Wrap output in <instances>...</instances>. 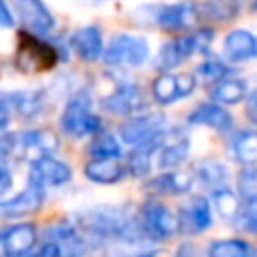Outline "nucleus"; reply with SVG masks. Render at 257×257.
Wrapping results in <instances>:
<instances>
[{
	"instance_id": "obj_1",
	"label": "nucleus",
	"mask_w": 257,
	"mask_h": 257,
	"mask_svg": "<svg viewBox=\"0 0 257 257\" xmlns=\"http://www.w3.org/2000/svg\"><path fill=\"white\" fill-rule=\"evenodd\" d=\"M59 61L57 48L45 41L32 36L30 32H21L18 34V50H16V68L25 75H34V72L52 70Z\"/></svg>"
},
{
	"instance_id": "obj_2",
	"label": "nucleus",
	"mask_w": 257,
	"mask_h": 257,
	"mask_svg": "<svg viewBox=\"0 0 257 257\" xmlns=\"http://www.w3.org/2000/svg\"><path fill=\"white\" fill-rule=\"evenodd\" d=\"M61 126L68 136L72 138H84L99 133L102 120L95 113H90V99L86 93H77L75 97L68 102L66 111L61 115Z\"/></svg>"
},
{
	"instance_id": "obj_3",
	"label": "nucleus",
	"mask_w": 257,
	"mask_h": 257,
	"mask_svg": "<svg viewBox=\"0 0 257 257\" xmlns=\"http://www.w3.org/2000/svg\"><path fill=\"white\" fill-rule=\"evenodd\" d=\"M149 57V43L142 36L120 34L111 41L104 52V61L108 66H142Z\"/></svg>"
},
{
	"instance_id": "obj_4",
	"label": "nucleus",
	"mask_w": 257,
	"mask_h": 257,
	"mask_svg": "<svg viewBox=\"0 0 257 257\" xmlns=\"http://www.w3.org/2000/svg\"><path fill=\"white\" fill-rule=\"evenodd\" d=\"M142 228L156 239H167L174 232L181 230V217L167 208V205L151 201L142 208Z\"/></svg>"
},
{
	"instance_id": "obj_5",
	"label": "nucleus",
	"mask_w": 257,
	"mask_h": 257,
	"mask_svg": "<svg viewBox=\"0 0 257 257\" xmlns=\"http://www.w3.org/2000/svg\"><path fill=\"white\" fill-rule=\"evenodd\" d=\"M12 142L16 145V154L21 151L23 158L32 160V163H36L39 158H43V156L57 151V147H59L57 136H54L52 131H45V128H41V131L21 133V136L12 138Z\"/></svg>"
},
{
	"instance_id": "obj_6",
	"label": "nucleus",
	"mask_w": 257,
	"mask_h": 257,
	"mask_svg": "<svg viewBox=\"0 0 257 257\" xmlns=\"http://www.w3.org/2000/svg\"><path fill=\"white\" fill-rule=\"evenodd\" d=\"M163 126H165V117L160 115H142V117H133V120L124 122L120 126V136L126 145L140 147L145 142H151L156 138L163 136Z\"/></svg>"
},
{
	"instance_id": "obj_7",
	"label": "nucleus",
	"mask_w": 257,
	"mask_h": 257,
	"mask_svg": "<svg viewBox=\"0 0 257 257\" xmlns=\"http://www.w3.org/2000/svg\"><path fill=\"white\" fill-rule=\"evenodd\" d=\"M43 185L45 183L41 181V178L30 174V185H27V190H23L16 199L5 201L3 214L7 219H14V217H25V214L36 212V210L41 208V203H43Z\"/></svg>"
},
{
	"instance_id": "obj_8",
	"label": "nucleus",
	"mask_w": 257,
	"mask_h": 257,
	"mask_svg": "<svg viewBox=\"0 0 257 257\" xmlns=\"http://www.w3.org/2000/svg\"><path fill=\"white\" fill-rule=\"evenodd\" d=\"M36 244L34 223H16L3 230V250L5 257H23Z\"/></svg>"
},
{
	"instance_id": "obj_9",
	"label": "nucleus",
	"mask_w": 257,
	"mask_h": 257,
	"mask_svg": "<svg viewBox=\"0 0 257 257\" xmlns=\"http://www.w3.org/2000/svg\"><path fill=\"white\" fill-rule=\"evenodd\" d=\"M199 21V7L190 0L185 3H176V5H167L158 12V25L163 30H187V27L196 25Z\"/></svg>"
},
{
	"instance_id": "obj_10",
	"label": "nucleus",
	"mask_w": 257,
	"mask_h": 257,
	"mask_svg": "<svg viewBox=\"0 0 257 257\" xmlns=\"http://www.w3.org/2000/svg\"><path fill=\"white\" fill-rule=\"evenodd\" d=\"M178 217H181V230L187 232V235H196V232L208 230L210 223H212L210 205L203 196H194V199L178 212Z\"/></svg>"
},
{
	"instance_id": "obj_11",
	"label": "nucleus",
	"mask_w": 257,
	"mask_h": 257,
	"mask_svg": "<svg viewBox=\"0 0 257 257\" xmlns=\"http://www.w3.org/2000/svg\"><path fill=\"white\" fill-rule=\"evenodd\" d=\"M18 14H21L23 23L36 34H48L54 27V16L48 12L41 0H16Z\"/></svg>"
},
{
	"instance_id": "obj_12",
	"label": "nucleus",
	"mask_w": 257,
	"mask_h": 257,
	"mask_svg": "<svg viewBox=\"0 0 257 257\" xmlns=\"http://www.w3.org/2000/svg\"><path fill=\"white\" fill-rule=\"evenodd\" d=\"M142 104L145 102H142L140 88L133 84H126V86H120L111 97H106L104 108H108L111 113H117V115H131V113L140 111Z\"/></svg>"
},
{
	"instance_id": "obj_13",
	"label": "nucleus",
	"mask_w": 257,
	"mask_h": 257,
	"mask_svg": "<svg viewBox=\"0 0 257 257\" xmlns=\"http://www.w3.org/2000/svg\"><path fill=\"white\" fill-rule=\"evenodd\" d=\"M190 122L192 124H203L210 128H217V131H226L232 126V117L226 108H221L219 102H208L196 106L190 113Z\"/></svg>"
},
{
	"instance_id": "obj_14",
	"label": "nucleus",
	"mask_w": 257,
	"mask_h": 257,
	"mask_svg": "<svg viewBox=\"0 0 257 257\" xmlns=\"http://www.w3.org/2000/svg\"><path fill=\"white\" fill-rule=\"evenodd\" d=\"M196 52V41H194V34L190 36H181L176 41H169L160 48V54H158V68L163 70H169V68L178 66L181 61H185L190 54Z\"/></svg>"
},
{
	"instance_id": "obj_15",
	"label": "nucleus",
	"mask_w": 257,
	"mask_h": 257,
	"mask_svg": "<svg viewBox=\"0 0 257 257\" xmlns=\"http://www.w3.org/2000/svg\"><path fill=\"white\" fill-rule=\"evenodd\" d=\"M223 50L230 61H246L250 57H257V36L246 30H235L226 36Z\"/></svg>"
},
{
	"instance_id": "obj_16",
	"label": "nucleus",
	"mask_w": 257,
	"mask_h": 257,
	"mask_svg": "<svg viewBox=\"0 0 257 257\" xmlns=\"http://www.w3.org/2000/svg\"><path fill=\"white\" fill-rule=\"evenodd\" d=\"M86 178L95 183H117L126 176V167L117 158H95L84 167Z\"/></svg>"
},
{
	"instance_id": "obj_17",
	"label": "nucleus",
	"mask_w": 257,
	"mask_h": 257,
	"mask_svg": "<svg viewBox=\"0 0 257 257\" xmlns=\"http://www.w3.org/2000/svg\"><path fill=\"white\" fill-rule=\"evenodd\" d=\"M32 174L43 183H50V185H61V183H68L72 178V169L61 160L52 158V156H43V158L36 160L32 165Z\"/></svg>"
},
{
	"instance_id": "obj_18",
	"label": "nucleus",
	"mask_w": 257,
	"mask_h": 257,
	"mask_svg": "<svg viewBox=\"0 0 257 257\" xmlns=\"http://www.w3.org/2000/svg\"><path fill=\"white\" fill-rule=\"evenodd\" d=\"M70 45L84 61H95L102 54V34L97 27H81L70 36Z\"/></svg>"
},
{
	"instance_id": "obj_19",
	"label": "nucleus",
	"mask_w": 257,
	"mask_h": 257,
	"mask_svg": "<svg viewBox=\"0 0 257 257\" xmlns=\"http://www.w3.org/2000/svg\"><path fill=\"white\" fill-rule=\"evenodd\" d=\"M230 156L241 165L257 163V131H239L230 142Z\"/></svg>"
},
{
	"instance_id": "obj_20",
	"label": "nucleus",
	"mask_w": 257,
	"mask_h": 257,
	"mask_svg": "<svg viewBox=\"0 0 257 257\" xmlns=\"http://www.w3.org/2000/svg\"><path fill=\"white\" fill-rule=\"evenodd\" d=\"M50 237H54V241L59 244L63 257H81L84 255V239L77 235V230L72 226H54L48 230Z\"/></svg>"
},
{
	"instance_id": "obj_21",
	"label": "nucleus",
	"mask_w": 257,
	"mask_h": 257,
	"mask_svg": "<svg viewBox=\"0 0 257 257\" xmlns=\"http://www.w3.org/2000/svg\"><path fill=\"white\" fill-rule=\"evenodd\" d=\"M192 185V174L190 172H172L163 174V176L149 181V190L154 192H167V194H183Z\"/></svg>"
},
{
	"instance_id": "obj_22",
	"label": "nucleus",
	"mask_w": 257,
	"mask_h": 257,
	"mask_svg": "<svg viewBox=\"0 0 257 257\" xmlns=\"http://www.w3.org/2000/svg\"><path fill=\"white\" fill-rule=\"evenodd\" d=\"M187 151H190V145H187L185 138H174V140H165L163 147H158V167H176L183 160L187 158Z\"/></svg>"
},
{
	"instance_id": "obj_23",
	"label": "nucleus",
	"mask_w": 257,
	"mask_h": 257,
	"mask_svg": "<svg viewBox=\"0 0 257 257\" xmlns=\"http://www.w3.org/2000/svg\"><path fill=\"white\" fill-rule=\"evenodd\" d=\"M210 95L219 104H239L246 99V84L241 79H221Z\"/></svg>"
},
{
	"instance_id": "obj_24",
	"label": "nucleus",
	"mask_w": 257,
	"mask_h": 257,
	"mask_svg": "<svg viewBox=\"0 0 257 257\" xmlns=\"http://www.w3.org/2000/svg\"><path fill=\"white\" fill-rule=\"evenodd\" d=\"M160 138H163V136H160ZM160 138H156V140L140 145L131 156H128V172H131L133 176H147V174H149V169H151V156L158 151V140H160Z\"/></svg>"
},
{
	"instance_id": "obj_25",
	"label": "nucleus",
	"mask_w": 257,
	"mask_h": 257,
	"mask_svg": "<svg viewBox=\"0 0 257 257\" xmlns=\"http://www.w3.org/2000/svg\"><path fill=\"white\" fill-rule=\"evenodd\" d=\"M212 203L217 208V212L221 214L223 219H237L241 214V203H239V196L235 194L232 190L228 187H214L212 190Z\"/></svg>"
},
{
	"instance_id": "obj_26",
	"label": "nucleus",
	"mask_w": 257,
	"mask_h": 257,
	"mask_svg": "<svg viewBox=\"0 0 257 257\" xmlns=\"http://www.w3.org/2000/svg\"><path fill=\"white\" fill-rule=\"evenodd\" d=\"M151 90H154V97L158 104H172L176 97H181L178 95V77L167 75V72L156 77Z\"/></svg>"
},
{
	"instance_id": "obj_27",
	"label": "nucleus",
	"mask_w": 257,
	"mask_h": 257,
	"mask_svg": "<svg viewBox=\"0 0 257 257\" xmlns=\"http://www.w3.org/2000/svg\"><path fill=\"white\" fill-rule=\"evenodd\" d=\"M196 174L208 187H221L226 181V167L214 158H205L196 165Z\"/></svg>"
},
{
	"instance_id": "obj_28",
	"label": "nucleus",
	"mask_w": 257,
	"mask_h": 257,
	"mask_svg": "<svg viewBox=\"0 0 257 257\" xmlns=\"http://www.w3.org/2000/svg\"><path fill=\"white\" fill-rule=\"evenodd\" d=\"M250 248L241 239H219L208 248V257H248Z\"/></svg>"
},
{
	"instance_id": "obj_29",
	"label": "nucleus",
	"mask_w": 257,
	"mask_h": 257,
	"mask_svg": "<svg viewBox=\"0 0 257 257\" xmlns=\"http://www.w3.org/2000/svg\"><path fill=\"white\" fill-rule=\"evenodd\" d=\"M88 154L95 158H117L120 156V145L111 133H95V140L90 142Z\"/></svg>"
},
{
	"instance_id": "obj_30",
	"label": "nucleus",
	"mask_w": 257,
	"mask_h": 257,
	"mask_svg": "<svg viewBox=\"0 0 257 257\" xmlns=\"http://www.w3.org/2000/svg\"><path fill=\"white\" fill-rule=\"evenodd\" d=\"M203 14L212 21H230L237 14V7L228 0H208L203 5Z\"/></svg>"
},
{
	"instance_id": "obj_31",
	"label": "nucleus",
	"mask_w": 257,
	"mask_h": 257,
	"mask_svg": "<svg viewBox=\"0 0 257 257\" xmlns=\"http://www.w3.org/2000/svg\"><path fill=\"white\" fill-rule=\"evenodd\" d=\"M16 99V111L25 117H32L34 113H39V106H41V99L36 93H14L12 95Z\"/></svg>"
},
{
	"instance_id": "obj_32",
	"label": "nucleus",
	"mask_w": 257,
	"mask_h": 257,
	"mask_svg": "<svg viewBox=\"0 0 257 257\" xmlns=\"http://www.w3.org/2000/svg\"><path fill=\"white\" fill-rule=\"evenodd\" d=\"M237 185H239V192H241V196H244V199L257 201V167L244 169V172L239 174Z\"/></svg>"
},
{
	"instance_id": "obj_33",
	"label": "nucleus",
	"mask_w": 257,
	"mask_h": 257,
	"mask_svg": "<svg viewBox=\"0 0 257 257\" xmlns=\"http://www.w3.org/2000/svg\"><path fill=\"white\" fill-rule=\"evenodd\" d=\"M226 75H228V68L221 61H214V59L201 63V68H199V77H203L205 81H221Z\"/></svg>"
},
{
	"instance_id": "obj_34",
	"label": "nucleus",
	"mask_w": 257,
	"mask_h": 257,
	"mask_svg": "<svg viewBox=\"0 0 257 257\" xmlns=\"http://www.w3.org/2000/svg\"><path fill=\"white\" fill-rule=\"evenodd\" d=\"M214 39V32L212 30H199L194 34V41H196V52H208L210 43Z\"/></svg>"
},
{
	"instance_id": "obj_35",
	"label": "nucleus",
	"mask_w": 257,
	"mask_h": 257,
	"mask_svg": "<svg viewBox=\"0 0 257 257\" xmlns=\"http://www.w3.org/2000/svg\"><path fill=\"white\" fill-rule=\"evenodd\" d=\"M194 86H196V81L192 75H178V95L181 97H187L194 90Z\"/></svg>"
},
{
	"instance_id": "obj_36",
	"label": "nucleus",
	"mask_w": 257,
	"mask_h": 257,
	"mask_svg": "<svg viewBox=\"0 0 257 257\" xmlns=\"http://www.w3.org/2000/svg\"><path fill=\"white\" fill-rule=\"evenodd\" d=\"M32 257H63V255H61V248H59L57 241H48V244L41 246Z\"/></svg>"
},
{
	"instance_id": "obj_37",
	"label": "nucleus",
	"mask_w": 257,
	"mask_h": 257,
	"mask_svg": "<svg viewBox=\"0 0 257 257\" xmlns=\"http://www.w3.org/2000/svg\"><path fill=\"white\" fill-rule=\"evenodd\" d=\"M246 113H248L250 122H255L257 124V90H253L248 97V106H246Z\"/></svg>"
},
{
	"instance_id": "obj_38",
	"label": "nucleus",
	"mask_w": 257,
	"mask_h": 257,
	"mask_svg": "<svg viewBox=\"0 0 257 257\" xmlns=\"http://www.w3.org/2000/svg\"><path fill=\"white\" fill-rule=\"evenodd\" d=\"M0 16H3V27H12L14 21H12V12L7 7V0H0Z\"/></svg>"
},
{
	"instance_id": "obj_39",
	"label": "nucleus",
	"mask_w": 257,
	"mask_h": 257,
	"mask_svg": "<svg viewBox=\"0 0 257 257\" xmlns=\"http://www.w3.org/2000/svg\"><path fill=\"white\" fill-rule=\"evenodd\" d=\"M9 183H12V172H9L7 163H5V165H3V185H0V190L7 192V190H9Z\"/></svg>"
},
{
	"instance_id": "obj_40",
	"label": "nucleus",
	"mask_w": 257,
	"mask_h": 257,
	"mask_svg": "<svg viewBox=\"0 0 257 257\" xmlns=\"http://www.w3.org/2000/svg\"><path fill=\"white\" fill-rule=\"evenodd\" d=\"M194 253H196L194 246H190V244H185V246H181V248H178V257H196Z\"/></svg>"
},
{
	"instance_id": "obj_41",
	"label": "nucleus",
	"mask_w": 257,
	"mask_h": 257,
	"mask_svg": "<svg viewBox=\"0 0 257 257\" xmlns=\"http://www.w3.org/2000/svg\"><path fill=\"white\" fill-rule=\"evenodd\" d=\"M140 257H160V253H145V255H140Z\"/></svg>"
},
{
	"instance_id": "obj_42",
	"label": "nucleus",
	"mask_w": 257,
	"mask_h": 257,
	"mask_svg": "<svg viewBox=\"0 0 257 257\" xmlns=\"http://www.w3.org/2000/svg\"><path fill=\"white\" fill-rule=\"evenodd\" d=\"M248 257H257V250H253V253H250Z\"/></svg>"
},
{
	"instance_id": "obj_43",
	"label": "nucleus",
	"mask_w": 257,
	"mask_h": 257,
	"mask_svg": "<svg viewBox=\"0 0 257 257\" xmlns=\"http://www.w3.org/2000/svg\"><path fill=\"white\" fill-rule=\"evenodd\" d=\"M253 9H255V12H257V0H255V5H253Z\"/></svg>"
}]
</instances>
